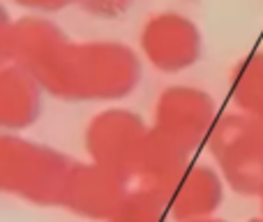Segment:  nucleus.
<instances>
[{
    "instance_id": "nucleus-16",
    "label": "nucleus",
    "mask_w": 263,
    "mask_h": 222,
    "mask_svg": "<svg viewBox=\"0 0 263 222\" xmlns=\"http://www.w3.org/2000/svg\"><path fill=\"white\" fill-rule=\"evenodd\" d=\"M254 121V125H256V132L261 134V139H263V116H256V118H252Z\"/></svg>"
},
{
    "instance_id": "nucleus-18",
    "label": "nucleus",
    "mask_w": 263,
    "mask_h": 222,
    "mask_svg": "<svg viewBox=\"0 0 263 222\" xmlns=\"http://www.w3.org/2000/svg\"><path fill=\"white\" fill-rule=\"evenodd\" d=\"M261 218H263V194H261Z\"/></svg>"
},
{
    "instance_id": "nucleus-4",
    "label": "nucleus",
    "mask_w": 263,
    "mask_h": 222,
    "mask_svg": "<svg viewBox=\"0 0 263 222\" xmlns=\"http://www.w3.org/2000/svg\"><path fill=\"white\" fill-rule=\"evenodd\" d=\"M150 127L129 109H106L86 127V148L92 162L111 169L122 178L136 174L143 144Z\"/></svg>"
},
{
    "instance_id": "nucleus-9",
    "label": "nucleus",
    "mask_w": 263,
    "mask_h": 222,
    "mask_svg": "<svg viewBox=\"0 0 263 222\" xmlns=\"http://www.w3.org/2000/svg\"><path fill=\"white\" fill-rule=\"evenodd\" d=\"M42 86L16 63L0 65V132H21L42 114Z\"/></svg>"
},
{
    "instance_id": "nucleus-5",
    "label": "nucleus",
    "mask_w": 263,
    "mask_h": 222,
    "mask_svg": "<svg viewBox=\"0 0 263 222\" xmlns=\"http://www.w3.org/2000/svg\"><path fill=\"white\" fill-rule=\"evenodd\" d=\"M217 118L215 100L205 91L194 86H171L155 102L152 130L189 155L208 141Z\"/></svg>"
},
{
    "instance_id": "nucleus-14",
    "label": "nucleus",
    "mask_w": 263,
    "mask_h": 222,
    "mask_svg": "<svg viewBox=\"0 0 263 222\" xmlns=\"http://www.w3.org/2000/svg\"><path fill=\"white\" fill-rule=\"evenodd\" d=\"M14 23L9 19L7 9L2 7L0 2V65L9 63V56H12V32H14Z\"/></svg>"
},
{
    "instance_id": "nucleus-3",
    "label": "nucleus",
    "mask_w": 263,
    "mask_h": 222,
    "mask_svg": "<svg viewBox=\"0 0 263 222\" xmlns=\"http://www.w3.org/2000/svg\"><path fill=\"white\" fill-rule=\"evenodd\" d=\"M208 148L219 176L238 194L261 197L263 194V139L256 132L254 121L245 114L219 116Z\"/></svg>"
},
{
    "instance_id": "nucleus-10",
    "label": "nucleus",
    "mask_w": 263,
    "mask_h": 222,
    "mask_svg": "<svg viewBox=\"0 0 263 222\" xmlns=\"http://www.w3.org/2000/svg\"><path fill=\"white\" fill-rule=\"evenodd\" d=\"M185 167H187V153L150 127L136 164V174L141 176L143 185L169 190L175 183V178L185 171Z\"/></svg>"
},
{
    "instance_id": "nucleus-6",
    "label": "nucleus",
    "mask_w": 263,
    "mask_h": 222,
    "mask_svg": "<svg viewBox=\"0 0 263 222\" xmlns=\"http://www.w3.org/2000/svg\"><path fill=\"white\" fill-rule=\"evenodd\" d=\"M141 56L164 74H178L199 63L203 51L201 31L189 16L162 12L150 16L139 35Z\"/></svg>"
},
{
    "instance_id": "nucleus-12",
    "label": "nucleus",
    "mask_w": 263,
    "mask_h": 222,
    "mask_svg": "<svg viewBox=\"0 0 263 222\" xmlns=\"http://www.w3.org/2000/svg\"><path fill=\"white\" fill-rule=\"evenodd\" d=\"M171 220V206L166 190L146 188L127 194L122 206L116 211L109 222H169Z\"/></svg>"
},
{
    "instance_id": "nucleus-8",
    "label": "nucleus",
    "mask_w": 263,
    "mask_h": 222,
    "mask_svg": "<svg viewBox=\"0 0 263 222\" xmlns=\"http://www.w3.org/2000/svg\"><path fill=\"white\" fill-rule=\"evenodd\" d=\"M171 220L199 222L212 218L224 197V178L205 164H187L175 183L166 190Z\"/></svg>"
},
{
    "instance_id": "nucleus-17",
    "label": "nucleus",
    "mask_w": 263,
    "mask_h": 222,
    "mask_svg": "<svg viewBox=\"0 0 263 222\" xmlns=\"http://www.w3.org/2000/svg\"><path fill=\"white\" fill-rule=\"evenodd\" d=\"M199 222H224V220H215V218H208V220H199Z\"/></svg>"
},
{
    "instance_id": "nucleus-7",
    "label": "nucleus",
    "mask_w": 263,
    "mask_h": 222,
    "mask_svg": "<svg viewBox=\"0 0 263 222\" xmlns=\"http://www.w3.org/2000/svg\"><path fill=\"white\" fill-rule=\"evenodd\" d=\"M127 178L90 162L74 164L69 174L62 206L72 208L74 213L92 220H111L116 211L127 199Z\"/></svg>"
},
{
    "instance_id": "nucleus-1",
    "label": "nucleus",
    "mask_w": 263,
    "mask_h": 222,
    "mask_svg": "<svg viewBox=\"0 0 263 222\" xmlns=\"http://www.w3.org/2000/svg\"><path fill=\"white\" fill-rule=\"evenodd\" d=\"M9 61L23 67L53 97L72 102H113L141 81V58L113 39L79 42L39 14L14 23Z\"/></svg>"
},
{
    "instance_id": "nucleus-13",
    "label": "nucleus",
    "mask_w": 263,
    "mask_h": 222,
    "mask_svg": "<svg viewBox=\"0 0 263 222\" xmlns=\"http://www.w3.org/2000/svg\"><path fill=\"white\" fill-rule=\"evenodd\" d=\"M134 0H76L83 12L97 16V19H118L132 7Z\"/></svg>"
},
{
    "instance_id": "nucleus-2",
    "label": "nucleus",
    "mask_w": 263,
    "mask_h": 222,
    "mask_svg": "<svg viewBox=\"0 0 263 222\" xmlns=\"http://www.w3.org/2000/svg\"><path fill=\"white\" fill-rule=\"evenodd\" d=\"M74 162L16 132H0V192L32 204H62Z\"/></svg>"
},
{
    "instance_id": "nucleus-15",
    "label": "nucleus",
    "mask_w": 263,
    "mask_h": 222,
    "mask_svg": "<svg viewBox=\"0 0 263 222\" xmlns=\"http://www.w3.org/2000/svg\"><path fill=\"white\" fill-rule=\"evenodd\" d=\"M14 5L19 7H26L35 12V14L44 16V14H51V12H58V9H65L67 5L76 2V0H12Z\"/></svg>"
},
{
    "instance_id": "nucleus-19",
    "label": "nucleus",
    "mask_w": 263,
    "mask_h": 222,
    "mask_svg": "<svg viewBox=\"0 0 263 222\" xmlns=\"http://www.w3.org/2000/svg\"><path fill=\"white\" fill-rule=\"evenodd\" d=\"M249 222H263V218H259V220H249Z\"/></svg>"
},
{
    "instance_id": "nucleus-11",
    "label": "nucleus",
    "mask_w": 263,
    "mask_h": 222,
    "mask_svg": "<svg viewBox=\"0 0 263 222\" xmlns=\"http://www.w3.org/2000/svg\"><path fill=\"white\" fill-rule=\"evenodd\" d=\"M231 100L238 114L263 116V51L245 56L231 74Z\"/></svg>"
}]
</instances>
